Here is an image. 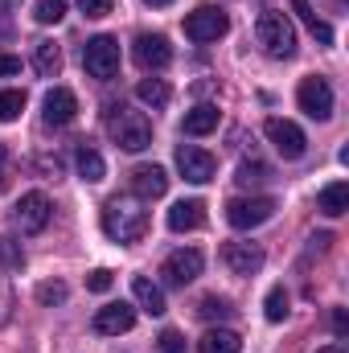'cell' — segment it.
Masks as SVG:
<instances>
[{
	"label": "cell",
	"instance_id": "8fae6325",
	"mask_svg": "<svg viewBox=\"0 0 349 353\" xmlns=\"http://www.w3.org/2000/svg\"><path fill=\"white\" fill-rule=\"evenodd\" d=\"M177 169H181V176L189 185H206V181H214V173H218V161L206 148H197V144H181L177 148Z\"/></svg>",
	"mask_w": 349,
	"mask_h": 353
},
{
	"label": "cell",
	"instance_id": "e0dca14e",
	"mask_svg": "<svg viewBox=\"0 0 349 353\" xmlns=\"http://www.w3.org/2000/svg\"><path fill=\"white\" fill-rule=\"evenodd\" d=\"M201 226H206V205L197 197L177 201L169 210V230H177V234H189V230H201Z\"/></svg>",
	"mask_w": 349,
	"mask_h": 353
},
{
	"label": "cell",
	"instance_id": "603a6c76",
	"mask_svg": "<svg viewBox=\"0 0 349 353\" xmlns=\"http://www.w3.org/2000/svg\"><path fill=\"white\" fill-rule=\"evenodd\" d=\"M33 66H37L41 79H54V74L62 70V50H58L54 41H37V46H33Z\"/></svg>",
	"mask_w": 349,
	"mask_h": 353
},
{
	"label": "cell",
	"instance_id": "9c48e42d",
	"mask_svg": "<svg viewBox=\"0 0 349 353\" xmlns=\"http://www.w3.org/2000/svg\"><path fill=\"white\" fill-rule=\"evenodd\" d=\"M132 58H136L140 70H165L173 62V46H169L165 33H140L136 46H132Z\"/></svg>",
	"mask_w": 349,
	"mask_h": 353
},
{
	"label": "cell",
	"instance_id": "e575fe53",
	"mask_svg": "<svg viewBox=\"0 0 349 353\" xmlns=\"http://www.w3.org/2000/svg\"><path fill=\"white\" fill-rule=\"evenodd\" d=\"M267 169L263 165H239V185H251V181H267Z\"/></svg>",
	"mask_w": 349,
	"mask_h": 353
},
{
	"label": "cell",
	"instance_id": "7bdbcfd3",
	"mask_svg": "<svg viewBox=\"0 0 349 353\" xmlns=\"http://www.w3.org/2000/svg\"><path fill=\"white\" fill-rule=\"evenodd\" d=\"M329 4H346V0H329Z\"/></svg>",
	"mask_w": 349,
	"mask_h": 353
},
{
	"label": "cell",
	"instance_id": "5b68a950",
	"mask_svg": "<svg viewBox=\"0 0 349 353\" xmlns=\"http://www.w3.org/2000/svg\"><path fill=\"white\" fill-rule=\"evenodd\" d=\"M263 132H267L271 148H275L283 161H300V157L308 152V136H304V132H300V123H292V119L271 115V119L263 123Z\"/></svg>",
	"mask_w": 349,
	"mask_h": 353
},
{
	"label": "cell",
	"instance_id": "f546056e",
	"mask_svg": "<svg viewBox=\"0 0 349 353\" xmlns=\"http://www.w3.org/2000/svg\"><path fill=\"white\" fill-rule=\"evenodd\" d=\"M263 308H267V321H275V325H279V321L288 316V292H283V288H271Z\"/></svg>",
	"mask_w": 349,
	"mask_h": 353
},
{
	"label": "cell",
	"instance_id": "277c9868",
	"mask_svg": "<svg viewBox=\"0 0 349 353\" xmlns=\"http://www.w3.org/2000/svg\"><path fill=\"white\" fill-rule=\"evenodd\" d=\"M83 66H87L90 79H99V83L115 79V74H119V41L107 37V33L90 37L87 46H83Z\"/></svg>",
	"mask_w": 349,
	"mask_h": 353
},
{
	"label": "cell",
	"instance_id": "60d3db41",
	"mask_svg": "<svg viewBox=\"0 0 349 353\" xmlns=\"http://www.w3.org/2000/svg\"><path fill=\"white\" fill-rule=\"evenodd\" d=\"M144 4H152V8H165V4H173V0H144Z\"/></svg>",
	"mask_w": 349,
	"mask_h": 353
},
{
	"label": "cell",
	"instance_id": "d4e9b609",
	"mask_svg": "<svg viewBox=\"0 0 349 353\" xmlns=\"http://www.w3.org/2000/svg\"><path fill=\"white\" fill-rule=\"evenodd\" d=\"M230 312H235V308H230L222 296H201V300H197V316H201V321H226Z\"/></svg>",
	"mask_w": 349,
	"mask_h": 353
},
{
	"label": "cell",
	"instance_id": "484cf974",
	"mask_svg": "<svg viewBox=\"0 0 349 353\" xmlns=\"http://www.w3.org/2000/svg\"><path fill=\"white\" fill-rule=\"evenodd\" d=\"M296 12H300V17H304V25H308V29H312V37H317V41H321V46H329V41H333V29H329V25H325V21H317V12H312V8H308V0H296Z\"/></svg>",
	"mask_w": 349,
	"mask_h": 353
},
{
	"label": "cell",
	"instance_id": "30bf717a",
	"mask_svg": "<svg viewBox=\"0 0 349 353\" xmlns=\"http://www.w3.org/2000/svg\"><path fill=\"white\" fill-rule=\"evenodd\" d=\"M201 267H206V259H201L197 247H181V251H173V255L161 263V275H165V283L185 288V283H193V279L201 275Z\"/></svg>",
	"mask_w": 349,
	"mask_h": 353
},
{
	"label": "cell",
	"instance_id": "d590c367",
	"mask_svg": "<svg viewBox=\"0 0 349 353\" xmlns=\"http://www.w3.org/2000/svg\"><path fill=\"white\" fill-rule=\"evenodd\" d=\"M161 353H185V341H181L177 329H165L161 333Z\"/></svg>",
	"mask_w": 349,
	"mask_h": 353
},
{
	"label": "cell",
	"instance_id": "3957f363",
	"mask_svg": "<svg viewBox=\"0 0 349 353\" xmlns=\"http://www.w3.org/2000/svg\"><path fill=\"white\" fill-rule=\"evenodd\" d=\"M255 37H259L263 54L267 58H292L296 54V29L283 12H259V25H255Z\"/></svg>",
	"mask_w": 349,
	"mask_h": 353
},
{
	"label": "cell",
	"instance_id": "44dd1931",
	"mask_svg": "<svg viewBox=\"0 0 349 353\" xmlns=\"http://www.w3.org/2000/svg\"><path fill=\"white\" fill-rule=\"evenodd\" d=\"M239 350H243V341H239L235 329H210L197 341V353H239Z\"/></svg>",
	"mask_w": 349,
	"mask_h": 353
},
{
	"label": "cell",
	"instance_id": "4316f807",
	"mask_svg": "<svg viewBox=\"0 0 349 353\" xmlns=\"http://www.w3.org/2000/svg\"><path fill=\"white\" fill-rule=\"evenodd\" d=\"M25 267V251H21V243L17 239H0V271H21Z\"/></svg>",
	"mask_w": 349,
	"mask_h": 353
},
{
	"label": "cell",
	"instance_id": "d6a6232c",
	"mask_svg": "<svg viewBox=\"0 0 349 353\" xmlns=\"http://www.w3.org/2000/svg\"><path fill=\"white\" fill-rule=\"evenodd\" d=\"M79 8H83V17L99 21V17H107V12L115 8V0H79Z\"/></svg>",
	"mask_w": 349,
	"mask_h": 353
},
{
	"label": "cell",
	"instance_id": "7a4b0ae2",
	"mask_svg": "<svg viewBox=\"0 0 349 353\" xmlns=\"http://www.w3.org/2000/svg\"><path fill=\"white\" fill-rule=\"evenodd\" d=\"M107 132H111V140H115L123 152H144V148H152V119H148L144 111L123 107V103L107 111Z\"/></svg>",
	"mask_w": 349,
	"mask_h": 353
},
{
	"label": "cell",
	"instance_id": "7402d4cb",
	"mask_svg": "<svg viewBox=\"0 0 349 353\" xmlns=\"http://www.w3.org/2000/svg\"><path fill=\"white\" fill-rule=\"evenodd\" d=\"M136 99L144 103V107H169V99H173V90H169V83L165 79H140L136 83Z\"/></svg>",
	"mask_w": 349,
	"mask_h": 353
},
{
	"label": "cell",
	"instance_id": "83f0119b",
	"mask_svg": "<svg viewBox=\"0 0 349 353\" xmlns=\"http://www.w3.org/2000/svg\"><path fill=\"white\" fill-rule=\"evenodd\" d=\"M25 111V90H0V123H12Z\"/></svg>",
	"mask_w": 349,
	"mask_h": 353
},
{
	"label": "cell",
	"instance_id": "6da1fadb",
	"mask_svg": "<svg viewBox=\"0 0 349 353\" xmlns=\"http://www.w3.org/2000/svg\"><path fill=\"white\" fill-rule=\"evenodd\" d=\"M103 234L115 243H140L148 234V210H140L132 197H111L103 205Z\"/></svg>",
	"mask_w": 349,
	"mask_h": 353
},
{
	"label": "cell",
	"instance_id": "f1b7e54d",
	"mask_svg": "<svg viewBox=\"0 0 349 353\" xmlns=\"http://www.w3.org/2000/svg\"><path fill=\"white\" fill-rule=\"evenodd\" d=\"M33 17H37L41 25H58V21L66 17V0H37V4H33Z\"/></svg>",
	"mask_w": 349,
	"mask_h": 353
},
{
	"label": "cell",
	"instance_id": "ab89813d",
	"mask_svg": "<svg viewBox=\"0 0 349 353\" xmlns=\"http://www.w3.org/2000/svg\"><path fill=\"white\" fill-rule=\"evenodd\" d=\"M21 0H0V12H8V8H17Z\"/></svg>",
	"mask_w": 349,
	"mask_h": 353
},
{
	"label": "cell",
	"instance_id": "8d00e7d4",
	"mask_svg": "<svg viewBox=\"0 0 349 353\" xmlns=\"http://www.w3.org/2000/svg\"><path fill=\"white\" fill-rule=\"evenodd\" d=\"M8 74H21V58H12V54H0V79H8Z\"/></svg>",
	"mask_w": 349,
	"mask_h": 353
},
{
	"label": "cell",
	"instance_id": "ac0fdd59",
	"mask_svg": "<svg viewBox=\"0 0 349 353\" xmlns=\"http://www.w3.org/2000/svg\"><path fill=\"white\" fill-rule=\"evenodd\" d=\"M218 119H222V111H218V107H210V103H201V107L185 111L181 132H185V136H210V132L218 128Z\"/></svg>",
	"mask_w": 349,
	"mask_h": 353
},
{
	"label": "cell",
	"instance_id": "cb8c5ba5",
	"mask_svg": "<svg viewBox=\"0 0 349 353\" xmlns=\"http://www.w3.org/2000/svg\"><path fill=\"white\" fill-rule=\"evenodd\" d=\"M79 176L90 181V185L107 176V165H103V157H99L94 148H79Z\"/></svg>",
	"mask_w": 349,
	"mask_h": 353
},
{
	"label": "cell",
	"instance_id": "836d02e7",
	"mask_svg": "<svg viewBox=\"0 0 349 353\" xmlns=\"http://www.w3.org/2000/svg\"><path fill=\"white\" fill-rule=\"evenodd\" d=\"M87 288H90V292H111V271H107V267L90 271V275H87Z\"/></svg>",
	"mask_w": 349,
	"mask_h": 353
},
{
	"label": "cell",
	"instance_id": "f35d334b",
	"mask_svg": "<svg viewBox=\"0 0 349 353\" xmlns=\"http://www.w3.org/2000/svg\"><path fill=\"white\" fill-rule=\"evenodd\" d=\"M8 185V152H4V144H0V189Z\"/></svg>",
	"mask_w": 349,
	"mask_h": 353
},
{
	"label": "cell",
	"instance_id": "74e56055",
	"mask_svg": "<svg viewBox=\"0 0 349 353\" xmlns=\"http://www.w3.org/2000/svg\"><path fill=\"white\" fill-rule=\"evenodd\" d=\"M333 333H337V337H346V333H349V316H346V308H337V312H333Z\"/></svg>",
	"mask_w": 349,
	"mask_h": 353
},
{
	"label": "cell",
	"instance_id": "ffe728a7",
	"mask_svg": "<svg viewBox=\"0 0 349 353\" xmlns=\"http://www.w3.org/2000/svg\"><path fill=\"white\" fill-rule=\"evenodd\" d=\"M317 210L325 214V218H341L349 210V181H333V185H325L321 193H317Z\"/></svg>",
	"mask_w": 349,
	"mask_h": 353
},
{
	"label": "cell",
	"instance_id": "1f68e13d",
	"mask_svg": "<svg viewBox=\"0 0 349 353\" xmlns=\"http://www.w3.org/2000/svg\"><path fill=\"white\" fill-rule=\"evenodd\" d=\"M12 308H17V300H12V288H8V275L0 271V325H8V321H12Z\"/></svg>",
	"mask_w": 349,
	"mask_h": 353
},
{
	"label": "cell",
	"instance_id": "4fadbf2b",
	"mask_svg": "<svg viewBox=\"0 0 349 353\" xmlns=\"http://www.w3.org/2000/svg\"><path fill=\"white\" fill-rule=\"evenodd\" d=\"M222 263L230 267L235 275H259L263 263H267V255H263V247H255V243H226L222 247Z\"/></svg>",
	"mask_w": 349,
	"mask_h": 353
},
{
	"label": "cell",
	"instance_id": "52a82bcc",
	"mask_svg": "<svg viewBox=\"0 0 349 353\" xmlns=\"http://www.w3.org/2000/svg\"><path fill=\"white\" fill-rule=\"evenodd\" d=\"M226 29H230V17H226L222 8H214V4H206V8H197V12L185 17V37L197 41V46L226 37Z\"/></svg>",
	"mask_w": 349,
	"mask_h": 353
},
{
	"label": "cell",
	"instance_id": "b9f144b4",
	"mask_svg": "<svg viewBox=\"0 0 349 353\" xmlns=\"http://www.w3.org/2000/svg\"><path fill=\"white\" fill-rule=\"evenodd\" d=\"M317 353H341V350L337 345H325V350H317Z\"/></svg>",
	"mask_w": 349,
	"mask_h": 353
},
{
	"label": "cell",
	"instance_id": "5bb4252c",
	"mask_svg": "<svg viewBox=\"0 0 349 353\" xmlns=\"http://www.w3.org/2000/svg\"><path fill=\"white\" fill-rule=\"evenodd\" d=\"M74 115H79V99H74L70 87H54L50 94H46V103H41V119H46V123L66 128Z\"/></svg>",
	"mask_w": 349,
	"mask_h": 353
},
{
	"label": "cell",
	"instance_id": "7c38bea8",
	"mask_svg": "<svg viewBox=\"0 0 349 353\" xmlns=\"http://www.w3.org/2000/svg\"><path fill=\"white\" fill-rule=\"evenodd\" d=\"M296 103L308 119H329L333 115V87L325 79H304L296 87Z\"/></svg>",
	"mask_w": 349,
	"mask_h": 353
},
{
	"label": "cell",
	"instance_id": "d6986e66",
	"mask_svg": "<svg viewBox=\"0 0 349 353\" xmlns=\"http://www.w3.org/2000/svg\"><path fill=\"white\" fill-rule=\"evenodd\" d=\"M132 296H136V304H140L148 316H165V292H161L148 275H136V279H132Z\"/></svg>",
	"mask_w": 349,
	"mask_h": 353
},
{
	"label": "cell",
	"instance_id": "9a60e30c",
	"mask_svg": "<svg viewBox=\"0 0 349 353\" xmlns=\"http://www.w3.org/2000/svg\"><path fill=\"white\" fill-rule=\"evenodd\" d=\"M132 325H136V308H128V304H107L94 312V333H103V337H119Z\"/></svg>",
	"mask_w": 349,
	"mask_h": 353
},
{
	"label": "cell",
	"instance_id": "ba28073f",
	"mask_svg": "<svg viewBox=\"0 0 349 353\" xmlns=\"http://www.w3.org/2000/svg\"><path fill=\"white\" fill-rule=\"evenodd\" d=\"M271 214H275L271 197H235V201H226V222L235 230H255L263 222H271Z\"/></svg>",
	"mask_w": 349,
	"mask_h": 353
},
{
	"label": "cell",
	"instance_id": "2e32d148",
	"mask_svg": "<svg viewBox=\"0 0 349 353\" xmlns=\"http://www.w3.org/2000/svg\"><path fill=\"white\" fill-rule=\"evenodd\" d=\"M165 189H169V173H165L161 165H140V169H132V193H136V197L152 201V197H165Z\"/></svg>",
	"mask_w": 349,
	"mask_h": 353
},
{
	"label": "cell",
	"instance_id": "4dcf8cb0",
	"mask_svg": "<svg viewBox=\"0 0 349 353\" xmlns=\"http://www.w3.org/2000/svg\"><path fill=\"white\" fill-rule=\"evenodd\" d=\"M37 300H41V304H62V300H66V283H58V279L37 283Z\"/></svg>",
	"mask_w": 349,
	"mask_h": 353
},
{
	"label": "cell",
	"instance_id": "8992f818",
	"mask_svg": "<svg viewBox=\"0 0 349 353\" xmlns=\"http://www.w3.org/2000/svg\"><path fill=\"white\" fill-rule=\"evenodd\" d=\"M12 230H21V234H41L46 226H50V197L46 193H21V201L12 205Z\"/></svg>",
	"mask_w": 349,
	"mask_h": 353
}]
</instances>
